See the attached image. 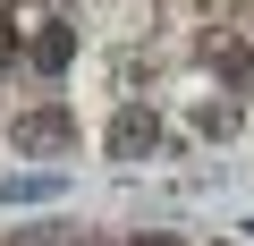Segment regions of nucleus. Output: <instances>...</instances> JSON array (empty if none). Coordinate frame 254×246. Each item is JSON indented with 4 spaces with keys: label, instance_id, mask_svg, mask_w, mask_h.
Masks as SVG:
<instances>
[{
    "label": "nucleus",
    "instance_id": "20e7f679",
    "mask_svg": "<svg viewBox=\"0 0 254 246\" xmlns=\"http://www.w3.org/2000/svg\"><path fill=\"white\" fill-rule=\"evenodd\" d=\"M68 51H76V43H68V26H51V34H34V60H43V68H68Z\"/></svg>",
    "mask_w": 254,
    "mask_h": 246
},
{
    "label": "nucleus",
    "instance_id": "39448f33",
    "mask_svg": "<svg viewBox=\"0 0 254 246\" xmlns=\"http://www.w3.org/2000/svg\"><path fill=\"white\" fill-rule=\"evenodd\" d=\"M17 51H26V34H17V17L0 9V68H17Z\"/></svg>",
    "mask_w": 254,
    "mask_h": 246
},
{
    "label": "nucleus",
    "instance_id": "f03ea898",
    "mask_svg": "<svg viewBox=\"0 0 254 246\" xmlns=\"http://www.w3.org/2000/svg\"><path fill=\"white\" fill-rule=\"evenodd\" d=\"M153 145H161V119H153L144 102H127V110L110 119V153H119V162H144Z\"/></svg>",
    "mask_w": 254,
    "mask_h": 246
},
{
    "label": "nucleus",
    "instance_id": "7ed1b4c3",
    "mask_svg": "<svg viewBox=\"0 0 254 246\" xmlns=\"http://www.w3.org/2000/svg\"><path fill=\"white\" fill-rule=\"evenodd\" d=\"M68 195V178H51V170H34V178H0V204H60Z\"/></svg>",
    "mask_w": 254,
    "mask_h": 246
},
{
    "label": "nucleus",
    "instance_id": "f257e3e1",
    "mask_svg": "<svg viewBox=\"0 0 254 246\" xmlns=\"http://www.w3.org/2000/svg\"><path fill=\"white\" fill-rule=\"evenodd\" d=\"M9 145H17V153H68V145H76V110H68V102H26V110L9 119Z\"/></svg>",
    "mask_w": 254,
    "mask_h": 246
}]
</instances>
